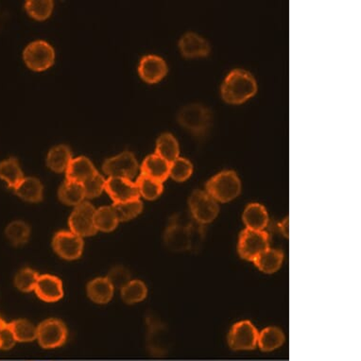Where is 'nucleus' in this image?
I'll list each match as a JSON object with an SVG mask.
<instances>
[{
    "mask_svg": "<svg viewBox=\"0 0 361 361\" xmlns=\"http://www.w3.org/2000/svg\"><path fill=\"white\" fill-rule=\"evenodd\" d=\"M38 277H39V275H38L37 271L32 270V269H22L15 275V286L23 293H30V291H35Z\"/></svg>",
    "mask_w": 361,
    "mask_h": 361,
    "instance_id": "c9c22d12",
    "label": "nucleus"
},
{
    "mask_svg": "<svg viewBox=\"0 0 361 361\" xmlns=\"http://www.w3.org/2000/svg\"><path fill=\"white\" fill-rule=\"evenodd\" d=\"M242 182L235 171L225 170L207 182L206 191L217 202H229L242 192Z\"/></svg>",
    "mask_w": 361,
    "mask_h": 361,
    "instance_id": "7ed1b4c3",
    "label": "nucleus"
},
{
    "mask_svg": "<svg viewBox=\"0 0 361 361\" xmlns=\"http://www.w3.org/2000/svg\"><path fill=\"white\" fill-rule=\"evenodd\" d=\"M68 338L66 324L58 319H48L37 326V340L45 349L61 347Z\"/></svg>",
    "mask_w": 361,
    "mask_h": 361,
    "instance_id": "1a4fd4ad",
    "label": "nucleus"
},
{
    "mask_svg": "<svg viewBox=\"0 0 361 361\" xmlns=\"http://www.w3.org/2000/svg\"><path fill=\"white\" fill-rule=\"evenodd\" d=\"M7 322H5L3 320L0 318V331H1L2 329H4L5 326H6Z\"/></svg>",
    "mask_w": 361,
    "mask_h": 361,
    "instance_id": "79ce46f5",
    "label": "nucleus"
},
{
    "mask_svg": "<svg viewBox=\"0 0 361 361\" xmlns=\"http://www.w3.org/2000/svg\"><path fill=\"white\" fill-rule=\"evenodd\" d=\"M147 324L148 347L153 351L159 352L161 348L163 347L164 339H166V336H168L166 325L153 316L148 317Z\"/></svg>",
    "mask_w": 361,
    "mask_h": 361,
    "instance_id": "cd10ccee",
    "label": "nucleus"
},
{
    "mask_svg": "<svg viewBox=\"0 0 361 361\" xmlns=\"http://www.w3.org/2000/svg\"><path fill=\"white\" fill-rule=\"evenodd\" d=\"M179 124L195 135L206 134L211 126V112L204 105L192 104L186 105L178 113Z\"/></svg>",
    "mask_w": 361,
    "mask_h": 361,
    "instance_id": "20e7f679",
    "label": "nucleus"
},
{
    "mask_svg": "<svg viewBox=\"0 0 361 361\" xmlns=\"http://www.w3.org/2000/svg\"><path fill=\"white\" fill-rule=\"evenodd\" d=\"M260 332L250 321L237 322L228 334V344L235 351H249L257 347Z\"/></svg>",
    "mask_w": 361,
    "mask_h": 361,
    "instance_id": "9d476101",
    "label": "nucleus"
},
{
    "mask_svg": "<svg viewBox=\"0 0 361 361\" xmlns=\"http://www.w3.org/2000/svg\"><path fill=\"white\" fill-rule=\"evenodd\" d=\"M25 9L28 14L37 20H46L50 17L53 10V2L50 0H30L26 2Z\"/></svg>",
    "mask_w": 361,
    "mask_h": 361,
    "instance_id": "f704fd0d",
    "label": "nucleus"
},
{
    "mask_svg": "<svg viewBox=\"0 0 361 361\" xmlns=\"http://www.w3.org/2000/svg\"><path fill=\"white\" fill-rule=\"evenodd\" d=\"M284 261L283 253L279 250L269 248L255 258L253 263L265 273H276L281 268Z\"/></svg>",
    "mask_w": 361,
    "mask_h": 361,
    "instance_id": "b1692460",
    "label": "nucleus"
},
{
    "mask_svg": "<svg viewBox=\"0 0 361 361\" xmlns=\"http://www.w3.org/2000/svg\"><path fill=\"white\" fill-rule=\"evenodd\" d=\"M188 204L194 221L204 226L211 224L219 213V202L206 191H194L188 199Z\"/></svg>",
    "mask_w": 361,
    "mask_h": 361,
    "instance_id": "39448f33",
    "label": "nucleus"
},
{
    "mask_svg": "<svg viewBox=\"0 0 361 361\" xmlns=\"http://www.w3.org/2000/svg\"><path fill=\"white\" fill-rule=\"evenodd\" d=\"M105 184L106 180L104 176L99 173L94 174L83 184L86 198L93 199L101 195L102 192L105 191Z\"/></svg>",
    "mask_w": 361,
    "mask_h": 361,
    "instance_id": "4c0bfd02",
    "label": "nucleus"
},
{
    "mask_svg": "<svg viewBox=\"0 0 361 361\" xmlns=\"http://www.w3.org/2000/svg\"><path fill=\"white\" fill-rule=\"evenodd\" d=\"M193 173V166L186 158L179 157L170 163V176L176 182H184L191 177Z\"/></svg>",
    "mask_w": 361,
    "mask_h": 361,
    "instance_id": "e433bc0d",
    "label": "nucleus"
},
{
    "mask_svg": "<svg viewBox=\"0 0 361 361\" xmlns=\"http://www.w3.org/2000/svg\"><path fill=\"white\" fill-rule=\"evenodd\" d=\"M270 248V237L266 231L243 230L239 240V253L245 260L255 261L261 253Z\"/></svg>",
    "mask_w": 361,
    "mask_h": 361,
    "instance_id": "423d86ee",
    "label": "nucleus"
},
{
    "mask_svg": "<svg viewBox=\"0 0 361 361\" xmlns=\"http://www.w3.org/2000/svg\"><path fill=\"white\" fill-rule=\"evenodd\" d=\"M70 148L66 145H59L51 148L47 157V165L55 173H66L69 164L72 161Z\"/></svg>",
    "mask_w": 361,
    "mask_h": 361,
    "instance_id": "4be33fe9",
    "label": "nucleus"
},
{
    "mask_svg": "<svg viewBox=\"0 0 361 361\" xmlns=\"http://www.w3.org/2000/svg\"><path fill=\"white\" fill-rule=\"evenodd\" d=\"M257 84L253 76L244 69H235L222 86V99L228 104H240L255 96Z\"/></svg>",
    "mask_w": 361,
    "mask_h": 361,
    "instance_id": "f03ea898",
    "label": "nucleus"
},
{
    "mask_svg": "<svg viewBox=\"0 0 361 361\" xmlns=\"http://www.w3.org/2000/svg\"><path fill=\"white\" fill-rule=\"evenodd\" d=\"M105 191L111 197L114 204H120L139 199L137 184L129 179L109 177L105 184Z\"/></svg>",
    "mask_w": 361,
    "mask_h": 361,
    "instance_id": "ddd939ff",
    "label": "nucleus"
},
{
    "mask_svg": "<svg viewBox=\"0 0 361 361\" xmlns=\"http://www.w3.org/2000/svg\"><path fill=\"white\" fill-rule=\"evenodd\" d=\"M35 291L41 300L53 303V302H57L63 298V283L55 275H39Z\"/></svg>",
    "mask_w": 361,
    "mask_h": 361,
    "instance_id": "4468645a",
    "label": "nucleus"
},
{
    "mask_svg": "<svg viewBox=\"0 0 361 361\" xmlns=\"http://www.w3.org/2000/svg\"><path fill=\"white\" fill-rule=\"evenodd\" d=\"M112 207L116 212L119 222H127L137 217L142 212L143 204L139 199H137L120 202V204H114Z\"/></svg>",
    "mask_w": 361,
    "mask_h": 361,
    "instance_id": "72a5a7b5",
    "label": "nucleus"
},
{
    "mask_svg": "<svg viewBox=\"0 0 361 361\" xmlns=\"http://www.w3.org/2000/svg\"><path fill=\"white\" fill-rule=\"evenodd\" d=\"M23 59L32 70L45 71L55 63V51L45 41H35L25 48Z\"/></svg>",
    "mask_w": 361,
    "mask_h": 361,
    "instance_id": "0eeeda50",
    "label": "nucleus"
},
{
    "mask_svg": "<svg viewBox=\"0 0 361 361\" xmlns=\"http://www.w3.org/2000/svg\"><path fill=\"white\" fill-rule=\"evenodd\" d=\"M107 279L113 288L121 289L130 281V273L128 269L123 266H116L109 271Z\"/></svg>",
    "mask_w": 361,
    "mask_h": 361,
    "instance_id": "58836bf2",
    "label": "nucleus"
},
{
    "mask_svg": "<svg viewBox=\"0 0 361 361\" xmlns=\"http://www.w3.org/2000/svg\"><path fill=\"white\" fill-rule=\"evenodd\" d=\"M17 342H28L37 340V327L27 320H17L8 324Z\"/></svg>",
    "mask_w": 361,
    "mask_h": 361,
    "instance_id": "c756f323",
    "label": "nucleus"
},
{
    "mask_svg": "<svg viewBox=\"0 0 361 361\" xmlns=\"http://www.w3.org/2000/svg\"><path fill=\"white\" fill-rule=\"evenodd\" d=\"M23 178L24 175L17 158H9L0 162V180L4 181L9 188L14 189Z\"/></svg>",
    "mask_w": 361,
    "mask_h": 361,
    "instance_id": "a878e982",
    "label": "nucleus"
},
{
    "mask_svg": "<svg viewBox=\"0 0 361 361\" xmlns=\"http://www.w3.org/2000/svg\"><path fill=\"white\" fill-rule=\"evenodd\" d=\"M98 173L93 165V163L87 157L80 156L75 159H72L69 164L66 170V179L68 180L77 182V183L84 184L94 174Z\"/></svg>",
    "mask_w": 361,
    "mask_h": 361,
    "instance_id": "6ab92c4d",
    "label": "nucleus"
},
{
    "mask_svg": "<svg viewBox=\"0 0 361 361\" xmlns=\"http://www.w3.org/2000/svg\"><path fill=\"white\" fill-rule=\"evenodd\" d=\"M155 153L168 163H173L180 155L177 140L171 134H163L156 143Z\"/></svg>",
    "mask_w": 361,
    "mask_h": 361,
    "instance_id": "bb28decb",
    "label": "nucleus"
},
{
    "mask_svg": "<svg viewBox=\"0 0 361 361\" xmlns=\"http://www.w3.org/2000/svg\"><path fill=\"white\" fill-rule=\"evenodd\" d=\"M242 219L247 229L257 231H265L270 222L267 210L260 204H251L246 207Z\"/></svg>",
    "mask_w": 361,
    "mask_h": 361,
    "instance_id": "a211bd4d",
    "label": "nucleus"
},
{
    "mask_svg": "<svg viewBox=\"0 0 361 361\" xmlns=\"http://www.w3.org/2000/svg\"><path fill=\"white\" fill-rule=\"evenodd\" d=\"M139 75L148 84H156L162 80L168 72L166 61L158 56L148 55L139 64Z\"/></svg>",
    "mask_w": 361,
    "mask_h": 361,
    "instance_id": "2eb2a0df",
    "label": "nucleus"
},
{
    "mask_svg": "<svg viewBox=\"0 0 361 361\" xmlns=\"http://www.w3.org/2000/svg\"><path fill=\"white\" fill-rule=\"evenodd\" d=\"M202 226L194 221L191 215L173 217L164 234L166 247L173 252H186L196 248L202 240Z\"/></svg>",
    "mask_w": 361,
    "mask_h": 361,
    "instance_id": "f257e3e1",
    "label": "nucleus"
},
{
    "mask_svg": "<svg viewBox=\"0 0 361 361\" xmlns=\"http://www.w3.org/2000/svg\"><path fill=\"white\" fill-rule=\"evenodd\" d=\"M114 288L106 277H99L89 282L87 295L97 304H106L114 295Z\"/></svg>",
    "mask_w": 361,
    "mask_h": 361,
    "instance_id": "aec40b11",
    "label": "nucleus"
},
{
    "mask_svg": "<svg viewBox=\"0 0 361 361\" xmlns=\"http://www.w3.org/2000/svg\"><path fill=\"white\" fill-rule=\"evenodd\" d=\"M95 226L97 231L111 232L119 224V217L112 206H102L95 212Z\"/></svg>",
    "mask_w": 361,
    "mask_h": 361,
    "instance_id": "c85d7f7f",
    "label": "nucleus"
},
{
    "mask_svg": "<svg viewBox=\"0 0 361 361\" xmlns=\"http://www.w3.org/2000/svg\"><path fill=\"white\" fill-rule=\"evenodd\" d=\"M5 235L12 245H24L30 239V228L25 222H12L8 225L5 230Z\"/></svg>",
    "mask_w": 361,
    "mask_h": 361,
    "instance_id": "2f4dec72",
    "label": "nucleus"
},
{
    "mask_svg": "<svg viewBox=\"0 0 361 361\" xmlns=\"http://www.w3.org/2000/svg\"><path fill=\"white\" fill-rule=\"evenodd\" d=\"M278 227L282 234L285 235L286 237H289V219H284L281 224H278Z\"/></svg>",
    "mask_w": 361,
    "mask_h": 361,
    "instance_id": "a19ab883",
    "label": "nucleus"
},
{
    "mask_svg": "<svg viewBox=\"0 0 361 361\" xmlns=\"http://www.w3.org/2000/svg\"><path fill=\"white\" fill-rule=\"evenodd\" d=\"M43 184L37 178H23L14 188L15 194L29 202H39L43 199Z\"/></svg>",
    "mask_w": 361,
    "mask_h": 361,
    "instance_id": "412c9836",
    "label": "nucleus"
},
{
    "mask_svg": "<svg viewBox=\"0 0 361 361\" xmlns=\"http://www.w3.org/2000/svg\"><path fill=\"white\" fill-rule=\"evenodd\" d=\"M17 342L12 330L10 329L9 325L7 324L6 326L0 331V349H11Z\"/></svg>",
    "mask_w": 361,
    "mask_h": 361,
    "instance_id": "ea45409f",
    "label": "nucleus"
},
{
    "mask_svg": "<svg viewBox=\"0 0 361 361\" xmlns=\"http://www.w3.org/2000/svg\"><path fill=\"white\" fill-rule=\"evenodd\" d=\"M181 53L186 58L206 57L210 53L209 43L194 32H188L179 42Z\"/></svg>",
    "mask_w": 361,
    "mask_h": 361,
    "instance_id": "dca6fc26",
    "label": "nucleus"
},
{
    "mask_svg": "<svg viewBox=\"0 0 361 361\" xmlns=\"http://www.w3.org/2000/svg\"><path fill=\"white\" fill-rule=\"evenodd\" d=\"M170 164L160 157L159 155H148L141 166V174L153 179V180L164 183L170 177Z\"/></svg>",
    "mask_w": 361,
    "mask_h": 361,
    "instance_id": "f3484780",
    "label": "nucleus"
},
{
    "mask_svg": "<svg viewBox=\"0 0 361 361\" xmlns=\"http://www.w3.org/2000/svg\"><path fill=\"white\" fill-rule=\"evenodd\" d=\"M58 196L68 206H79L86 199L83 184L66 179L59 188Z\"/></svg>",
    "mask_w": 361,
    "mask_h": 361,
    "instance_id": "5701e85b",
    "label": "nucleus"
},
{
    "mask_svg": "<svg viewBox=\"0 0 361 361\" xmlns=\"http://www.w3.org/2000/svg\"><path fill=\"white\" fill-rule=\"evenodd\" d=\"M121 291L122 300L127 304H137L144 300L148 294L147 286L140 280H130Z\"/></svg>",
    "mask_w": 361,
    "mask_h": 361,
    "instance_id": "7c9ffc66",
    "label": "nucleus"
},
{
    "mask_svg": "<svg viewBox=\"0 0 361 361\" xmlns=\"http://www.w3.org/2000/svg\"><path fill=\"white\" fill-rule=\"evenodd\" d=\"M285 342V335L278 327H267L258 334L257 347L263 352H271V351L281 347Z\"/></svg>",
    "mask_w": 361,
    "mask_h": 361,
    "instance_id": "393cba45",
    "label": "nucleus"
},
{
    "mask_svg": "<svg viewBox=\"0 0 361 361\" xmlns=\"http://www.w3.org/2000/svg\"><path fill=\"white\" fill-rule=\"evenodd\" d=\"M95 212L96 209L88 202H83L75 206L68 221L70 231L81 237L96 234L98 231L95 226Z\"/></svg>",
    "mask_w": 361,
    "mask_h": 361,
    "instance_id": "6e6552de",
    "label": "nucleus"
},
{
    "mask_svg": "<svg viewBox=\"0 0 361 361\" xmlns=\"http://www.w3.org/2000/svg\"><path fill=\"white\" fill-rule=\"evenodd\" d=\"M138 163L130 152H124L105 161L102 170L109 177L124 178L132 180L137 175Z\"/></svg>",
    "mask_w": 361,
    "mask_h": 361,
    "instance_id": "9b49d317",
    "label": "nucleus"
},
{
    "mask_svg": "<svg viewBox=\"0 0 361 361\" xmlns=\"http://www.w3.org/2000/svg\"><path fill=\"white\" fill-rule=\"evenodd\" d=\"M137 186L139 195L144 197L145 199H157L162 194L163 183L153 180L148 176L141 174L137 181Z\"/></svg>",
    "mask_w": 361,
    "mask_h": 361,
    "instance_id": "473e14b6",
    "label": "nucleus"
},
{
    "mask_svg": "<svg viewBox=\"0 0 361 361\" xmlns=\"http://www.w3.org/2000/svg\"><path fill=\"white\" fill-rule=\"evenodd\" d=\"M53 249L61 258L75 260L81 257L84 250L83 237L71 231L58 232L52 240Z\"/></svg>",
    "mask_w": 361,
    "mask_h": 361,
    "instance_id": "f8f14e48",
    "label": "nucleus"
}]
</instances>
